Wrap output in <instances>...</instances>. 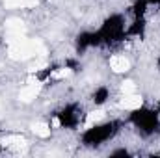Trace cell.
<instances>
[{
  "label": "cell",
  "instance_id": "cell-16",
  "mask_svg": "<svg viewBox=\"0 0 160 158\" xmlns=\"http://www.w3.org/2000/svg\"><path fill=\"white\" fill-rule=\"evenodd\" d=\"M128 155H130V153H128V151H127V149H125V147H121V149H114V151H110V156H128Z\"/></svg>",
  "mask_w": 160,
  "mask_h": 158
},
{
  "label": "cell",
  "instance_id": "cell-2",
  "mask_svg": "<svg viewBox=\"0 0 160 158\" xmlns=\"http://www.w3.org/2000/svg\"><path fill=\"white\" fill-rule=\"evenodd\" d=\"M128 121L143 136H153L155 132H158V128H160V114L157 110H151V108H145V106L130 110Z\"/></svg>",
  "mask_w": 160,
  "mask_h": 158
},
{
  "label": "cell",
  "instance_id": "cell-10",
  "mask_svg": "<svg viewBox=\"0 0 160 158\" xmlns=\"http://www.w3.org/2000/svg\"><path fill=\"white\" fill-rule=\"evenodd\" d=\"M147 9H149L147 0H134L130 6V15H132V19H142L147 15Z\"/></svg>",
  "mask_w": 160,
  "mask_h": 158
},
{
  "label": "cell",
  "instance_id": "cell-6",
  "mask_svg": "<svg viewBox=\"0 0 160 158\" xmlns=\"http://www.w3.org/2000/svg\"><path fill=\"white\" fill-rule=\"evenodd\" d=\"M119 106L130 112V110H136V108L143 106V99L136 91L134 93H123V97H121V101H119Z\"/></svg>",
  "mask_w": 160,
  "mask_h": 158
},
{
  "label": "cell",
  "instance_id": "cell-4",
  "mask_svg": "<svg viewBox=\"0 0 160 158\" xmlns=\"http://www.w3.org/2000/svg\"><path fill=\"white\" fill-rule=\"evenodd\" d=\"M80 123H82V112L77 104H67L65 108H62L52 121L54 126H62V128H77Z\"/></svg>",
  "mask_w": 160,
  "mask_h": 158
},
{
  "label": "cell",
  "instance_id": "cell-3",
  "mask_svg": "<svg viewBox=\"0 0 160 158\" xmlns=\"http://www.w3.org/2000/svg\"><path fill=\"white\" fill-rule=\"evenodd\" d=\"M99 34L102 37V45H114V43H119L121 39L127 37V21H125V15L121 13H112L108 15L101 28H99Z\"/></svg>",
  "mask_w": 160,
  "mask_h": 158
},
{
  "label": "cell",
  "instance_id": "cell-15",
  "mask_svg": "<svg viewBox=\"0 0 160 158\" xmlns=\"http://www.w3.org/2000/svg\"><path fill=\"white\" fill-rule=\"evenodd\" d=\"M121 91H123V93H134V91H136V84H134V80H125L123 86H121Z\"/></svg>",
  "mask_w": 160,
  "mask_h": 158
},
{
  "label": "cell",
  "instance_id": "cell-18",
  "mask_svg": "<svg viewBox=\"0 0 160 158\" xmlns=\"http://www.w3.org/2000/svg\"><path fill=\"white\" fill-rule=\"evenodd\" d=\"M157 67L160 69V54H158V58H157Z\"/></svg>",
  "mask_w": 160,
  "mask_h": 158
},
{
  "label": "cell",
  "instance_id": "cell-7",
  "mask_svg": "<svg viewBox=\"0 0 160 158\" xmlns=\"http://www.w3.org/2000/svg\"><path fill=\"white\" fill-rule=\"evenodd\" d=\"M108 65H110V69H112L116 75H123V73H127V71L130 69V62H128V58H125V56H121V54L112 56L110 62H108Z\"/></svg>",
  "mask_w": 160,
  "mask_h": 158
},
{
  "label": "cell",
  "instance_id": "cell-8",
  "mask_svg": "<svg viewBox=\"0 0 160 158\" xmlns=\"http://www.w3.org/2000/svg\"><path fill=\"white\" fill-rule=\"evenodd\" d=\"M147 30V22H145V17L142 19H132L130 24H127V36L128 37H142Z\"/></svg>",
  "mask_w": 160,
  "mask_h": 158
},
{
  "label": "cell",
  "instance_id": "cell-9",
  "mask_svg": "<svg viewBox=\"0 0 160 158\" xmlns=\"http://www.w3.org/2000/svg\"><path fill=\"white\" fill-rule=\"evenodd\" d=\"M108 101H110V89H108L106 86L95 87V91L91 93V102H93L95 106H104Z\"/></svg>",
  "mask_w": 160,
  "mask_h": 158
},
{
  "label": "cell",
  "instance_id": "cell-14",
  "mask_svg": "<svg viewBox=\"0 0 160 158\" xmlns=\"http://www.w3.org/2000/svg\"><path fill=\"white\" fill-rule=\"evenodd\" d=\"M22 21H19V19H9L8 21V24H6V30L8 32H11V34H15V36H19L21 32H22Z\"/></svg>",
  "mask_w": 160,
  "mask_h": 158
},
{
  "label": "cell",
  "instance_id": "cell-1",
  "mask_svg": "<svg viewBox=\"0 0 160 158\" xmlns=\"http://www.w3.org/2000/svg\"><path fill=\"white\" fill-rule=\"evenodd\" d=\"M118 130H119L118 121H97L82 130L80 140L86 147H101L106 141H110L118 134Z\"/></svg>",
  "mask_w": 160,
  "mask_h": 158
},
{
  "label": "cell",
  "instance_id": "cell-12",
  "mask_svg": "<svg viewBox=\"0 0 160 158\" xmlns=\"http://www.w3.org/2000/svg\"><path fill=\"white\" fill-rule=\"evenodd\" d=\"M38 95H39V86H26V87L21 89L19 99L22 102H32V101L38 99Z\"/></svg>",
  "mask_w": 160,
  "mask_h": 158
},
{
  "label": "cell",
  "instance_id": "cell-11",
  "mask_svg": "<svg viewBox=\"0 0 160 158\" xmlns=\"http://www.w3.org/2000/svg\"><path fill=\"white\" fill-rule=\"evenodd\" d=\"M39 0H4V6L8 9H28L36 7Z\"/></svg>",
  "mask_w": 160,
  "mask_h": 158
},
{
  "label": "cell",
  "instance_id": "cell-17",
  "mask_svg": "<svg viewBox=\"0 0 160 158\" xmlns=\"http://www.w3.org/2000/svg\"><path fill=\"white\" fill-rule=\"evenodd\" d=\"M149 6H160V0H147Z\"/></svg>",
  "mask_w": 160,
  "mask_h": 158
},
{
  "label": "cell",
  "instance_id": "cell-5",
  "mask_svg": "<svg viewBox=\"0 0 160 158\" xmlns=\"http://www.w3.org/2000/svg\"><path fill=\"white\" fill-rule=\"evenodd\" d=\"M99 45H102V37H101L99 30L97 32L86 30V32H80L77 36V50L78 52H86V50H89L93 47H99Z\"/></svg>",
  "mask_w": 160,
  "mask_h": 158
},
{
  "label": "cell",
  "instance_id": "cell-13",
  "mask_svg": "<svg viewBox=\"0 0 160 158\" xmlns=\"http://www.w3.org/2000/svg\"><path fill=\"white\" fill-rule=\"evenodd\" d=\"M32 130H34V134L39 136V138H48V136L52 134L50 123H36V125L32 126Z\"/></svg>",
  "mask_w": 160,
  "mask_h": 158
}]
</instances>
